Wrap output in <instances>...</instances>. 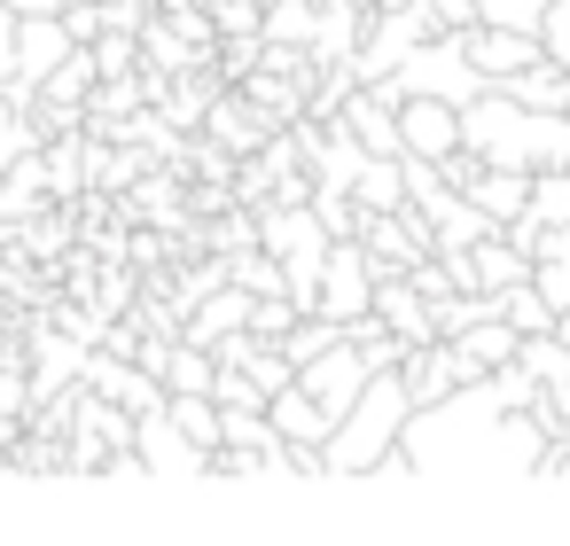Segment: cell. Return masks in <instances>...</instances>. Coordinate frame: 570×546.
Segmentation results:
<instances>
[{
	"mask_svg": "<svg viewBox=\"0 0 570 546\" xmlns=\"http://www.w3.org/2000/svg\"><path fill=\"white\" fill-rule=\"evenodd\" d=\"M399 453L414 460V476H547L554 468V437L531 421V406H508L492 375H469L438 406H414Z\"/></svg>",
	"mask_w": 570,
	"mask_h": 546,
	"instance_id": "6da1fadb",
	"label": "cell"
},
{
	"mask_svg": "<svg viewBox=\"0 0 570 546\" xmlns=\"http://www.w3.org/2000/svg\"><path fill=\"white\" fill-rule=\"evenodd\" d=\"M461 141L484 165H515V172H554L570 165V110H531L508 87H484L476 102H461Z\"/></svg>",
	"mask_w": 570,
	"mask_h": 546,
	"instance_id": "7a4b0ae2",
	"label": "cell"
},
{
	"mask_svg": "<svg viewBox=\"0 0 570 546\" xmlns=\"http://www.w3.org/2000/svg\"><path fill=\"white\" fill-rule=\"evenodd\" d=\"M406 421H414V390H406V375H399V367H375L367 390H360V406L328 429V476H375V468L399 453Z\"/></svg>",
	"mask_w": 570,
	"mask_h": 546,
	"instance_id": "3957f363",
	"label": "cell"
},
{
	"mask_svg": "<svg viewBox=\"0 0 570 546\" xmlns=\"http://www.w3.org/2000/svg\"><path fill=\"white\" fill-rule=\"evenodd\" d=\"M375 87H383V95H399V102H406V95H445V102H476V95H484L492 79H484V71L469 63L461 32H438V40H422V48H414V56H406V63L391 71V79H375Z\"/></svg>",
	"mask_w": 570,
	"mask_h": 546,
	"instance_id": "277c9868",
	"label": "cell"
},
{
	"mask_svg": "<svg viewBox=\"0 0 570 546\" xmlns=\"http://www.w3.org/2000/svg\"><path fill=\"white\" fill-rule=\"evenodd\" d=\"M422 40H438V17H430V0H406V9H375V24H367V40L344 56V71L360 79V87H375V79H391Z\"/></svg>",
	"mask_w": 570,
	"mask_h": 546,
	"instance_id": "5b68a950",
	"label": "cell"
},
{
	"mask_svg": "<svg viewBox=\"0 0 570 546\" xmlns=\"http://www.w3.org/2000/svg\"><path fill=\"white\" fill-rule=\"evenodd\" d=\"M165 398H173V390H165ZM134 453H141V476H212V453L173 421V406L134 414Z\"/></svg>",
	"mask_w": 570,
	"mask_h": 546,
	"instance_id": "8992f818",
	"label": "cell"
},
{
	"mask_svg": "<svg viewBox=\"0 0 570 546\" xmlns=\"http://www.w3.org/2000/svg\"><path fill=\"white\" fill-rule=\"evenodd\" d=\"M375 281H383V266L367 258V242H336L328 266H321V297H313V305L352 328L360 312H375Z\"/></svg>",
	"mask_w": 570,
	"mask_h": 546,
	"instance_id": "52a82bcc",
	"label": "cell"
},
{
	"mask_svg": "<svg viewBox=\"0 0 570 546\" xmlns=\"http://www.w3.org/2000/svg\"><path fill=\"white\" fill-rule=\"evenodd\" d=\"M63 56H79V32L63 24V9H56V17H24V32H17V79H9L17 110L48 87V71H56Z\"/></svg>",
	"mask_w": 570,
	"mask_h": 546,
	"instance_id": "ba28073f",
	"label": "cell"
},
{
	"mask_svg": "<svg viewBox=\"0 0 570 546\" xmlns=\"http://www.w3.org/2000/svg\"><path fill=\"white\" fill-rule=\"evenodd\" d=\"M367 375H375V359H367V351H360V336L344 328V336H336V344H328V351H321V359H313V367H305L297 383H305V390H313V398H321V406H328V414L344 421V414L360 406Z\"/></svg>",
	"mask_w": 570,
	"mask_h": 546,
	"instance_id": "9c48e42d",
	"label": "cell"
},
{
	"mask_svg": "<svg viewBox=\"0 0 570 546\" xmlns=\"http://www.w3.org/2000/svg\"><path fill=\"white\" fill-rule=\"evenodd\" d=\"M461 48H469V63L500 87V79H515V71H531V63H547V40L539 32H523V24H469L461 32Z\"/></svg>",
	"mask_w": 570,
	"mask_h": 546,
	"instance_id": "30bf717a",
	"label": "cell"
},
{
	"mask_svg": "<svg viewBox=\"0 0 570 546\" xmlns=\"http://www.w3.org/2000/svg\"><path fill=\"white\" fill-rule=\"evenodd\" d=\"M336 126H352L375 157H406V133H399V95H383V87H360L352 102H344V118Z\"/></svg>",
	"mask_w": 570,
	"mask_h": 546,
	"instance_id": "8fae6325",
	"label": "cell"
},
{
	"mask_svg": "<svg viewBox=\"0 0 570 546\" xmlns=\"http://www.w3.org/2000/svg\"><path fill=\"white\" fill-rule=\"evenodd\" d=\"M250 305H258V297H250L243 281H219V289H212V297H204V305L188 312V344L219 351V344H227L235 328H250Z\"/></svg>",
	"mask_w": 570,
	"mask_h": 546,
	"instance_id": "7c38bea8",
	"label": "cell"
},
{
	"mask_svg": "<svg viewBox=\"0 0 570 546\" xmlns=\"http://www.w3.org/2000/svg\"><path fill=\"white\" fill-rule=\"evenodd\" d=\"M453 351H461V375H492V367H508L515 351H523V328L508 320V312H492V320H476V328H461V336H445Z\"/></svg>",
	"mask_w": 570,
	"mask_h": 546,
	"instance_id": "4fadbf2b",
	"label": "cell"
},
{
	"mask_svg": "<svg viewBox=\"0 0 570 546\" xmlns=\"http://www.w3.org/2000/svg\"><path fill=\"white\" fill-rule=\"evenodd\" d=\"M274 429H282V437H297V445H328L336 414H328L305 383H282V390H274Z\"/></svg>",
	"mask_w": 570,
	"mask_h": 546,
	"instance_id": "5bb4252c",
	"label": "cell"
},
{
	"mask_svg": "<svg viewBox=\"0 0 570 546\" xmlns=\"http://www.w3.org/2000/svg\"><path fill=\"white\" fill-rule=\"evenodd\" d=\"M95 87H102V63H95V48H79V56H63L56 71H48V102H71V110H87L95 102Z\"/></svg>",
	"mask_w": 570,
	"mask_h": 546,
	"instance_id": "9a60e30c",
	"label": "cell"
},
{
	"mask_svg": "<svg viewBox=\"0 0 570 546\" xmlns=\"http://www.w3.org/2000/svg\"><path fill=\"white\" fill-rule=\"evenodd\" d=\"M352 196H360L367 211H399V203H406V157H367Z\"/></svg>",
	"mask_w": 570,
	"mask_h": 546,
	"instance_id": "2e32d148",
	"label": "cell"
},
{
	"mask_svg": "<svg viewBox=\"0 0 570 546\" xmlns=\"http://www.w3.org/2000/svg\"><path fill=\"white\" fill-rule=\"evenodd\" d=\"M531 219H547V227H570V165H554V172H531Z\"/></svg>",
	"mask_w": 570,
	"mask_h": 546,
	"instance_id": "e0dca14e",
	"label": "cell"
},
{
	"mask_svg": "<svg viewBox=\"0 0 570 546\" xmlns=\"http://www.w3.org/2000/svg\"><path fill=\"white\" fill-rule=\"evenodd\" d=\"M87 165H95L102 188H134V180H141V157H134V149H87Z\"/></svg>",
	"mask_w": 570,
	"mask_h": 546,
	"instance_id": "ac0fdd59",
	"label": "cell"
},
{
	"mask_svg": "<svg viewBox=\"0 0 570 546\" xmlns=\"http://www.w3.org/2000/svg\"><path fill=\"white\" fill-rule=\"evenodd\" d=\"M204 126H212V141H219V149H250V141H258V126H250L243 110H227V102H212V118H204Z\"/></svg>",
	"mask_w": 570,
	"mask_h": 546,
	"instance_id": "d6986e66",
	"label": "cell"
},
{
	"mask_svg": "<svg viewBox=\"0 0 570 546\" xmlns=\"http://www.w3.org/2000/svg\"><path fill=\"white\" fill-rule=\"evenodd\" d=\"M9 118H17V95H9V87H0V126H9Z\"/></svg>",
	"mask_w": 570,
	"mask_h": 546,
	"instance_id": "ffe728a7",
	"label": "cell"
},
{
	"mask_svg": "<svg viewBox=\"0 0 570 546\" xmlns=\"http://www.w3.org/2000/svg\"><path fill=\"white\" fill-rule=\"evenodd\" d=\"M554 476H570V445H562V460H554Z\"/></svg>",
	"mask_w": 570,
	"mask_h": 546,
	"instance_id": "44dd1931",
	"label": "cell"
},
{
	"mask_svg": "<svg viewBox=\"0 0 570 546\" xmlns=\"http://www.w3.org/2000/svg\"><path fill=\"white\" fill-rule=\"evenodd\" d=\"M375 9H406V0H375Z\"/></svg>",
	"mask_w": 570,
	"mask_h": 546,
	"instance_id": "7402d4cb",
	"label": "cell"
},
{
	"mask_svg": "<svg viewBox=\"0 0 570 546\" xmlns=\"http://www.w3.org/2000/svg\"><path fill=\"white\" fill-rule=\"evenodd\" d=\"M0 336H9V312H0Z\"/></svg>",
	"mask_w": 570,
	"mask_h": 546,
	"instance_id": "603a6c76",
	"label": "cell"
},
{
	"mask_svg": "<svg viewBox=\"0 0 570 546\" xmlns=\"http://www.w3.org/2000/svg\"><path fill=\"white\" fill-rule=\"evenodd\" d=\"M0 180H9V165H0Z\"/></svg>",
	"mask_w": 570,
	"mask_h": 546,
	"instance_id": "cb8c5ba5",
	"label": "cell"
}]
</instances>
